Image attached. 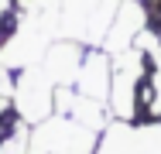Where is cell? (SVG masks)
<instances>
[{
    "label": "cell",
    "mask_w": 161,
    "mask_h": 154,
    "mask_svg": "<svg viewBox=\"0 0 161 154\" xmlns=\"http://www.w3.org/2000/svg\"><path fill=\"white\" fill-rule=\"evenodd\" d=\"M55 110L69 120H75L79 127H86V130H96V134H103L106 123H110V106L106 103L89 99L75 89H55Z\"/></svg>",
    "instance_id": "7"
},
{
    "label": "cell",
    "mask_w": 161,
    "mask_h": 154,
    "mask_svg": "<svg viewBox=\"0 0 161 154\" xmlns=\"http://www.w3.org/2000/svg\"><path fill=\"white\" fill-rule=\"evenodd\" d=\"M10 103H14L21 123H34V127L55 113V82L48 79L41 62L21 69V75L14 82V99Z\"/></svg>",
    "instance_id": "3"
},
{
    "label": "cell",
    "mask_w": 161,
    "mask_h": 154,
    "mask_svg": "<svg viewBox=\"0 0 161 154\" xmlns=\"http://www.w3.org/2000/svg\"><path fill=\"white\" fill-rule=\"evenodd\" d=\"M14 99V82H10V72L7 65H0V113L7 110V103Z\"/></svg>",
    "instance_id": "12"
},
{
    "label": "cell",
    "mask_w": 161,
    "mask_h": 154,
    "mask_svg": "<svg viewBox=\"0 0 161 154\" xmlns=\"http://www.w3.org/2000/svg\"><path fill=\"white\" fill-rule=\"evenodd\" d=\"M147 110L161 120V45L151 52V72H147Z\"/></svg>",
    "instance_id": "10"
},
{
    "label": "cell",
    "mask_w": 161,
    "mask_h": 154,
    "mask_svg": "<svg viewBox=\"0 0 161 154\" xmlns=\"http://www.w3.org/2000/svg\"><path fill=\"white\" fill-rule=\"evenodd\" d=\"M110 58H113V82H110L106 106L117 120H134L137 117V96H141V86L147 79L151 55L134 45V48L120 52V55H110Z\"/></svg>",
    "instance_id": "1"
},
{
    "label": "cell",
    "mask_w": 161,
    "mask_h": 154,
    "mask_svg": "<svg viewBox=\"0 0 161 154\" xmlns=\"http://www.w3.org/2000/svg\"><path fill=\"white\" fill-rule=\"evenodd\" d=\"M28 123H14L7 137L0 134V154H28Z\"/></svg>",
    "instance_id": "11"
},
{
    "label": "cell",
    "mask_w": 161,
    "mask_h": 154,
    "mask_svg": "<svg viewBox=\"0 0 161 154\" xmlns=\"http://www.w3.org/2000/svg\"><path fill=\"white\" fill-rule=\"evenodd\" d=\"M3 10H7V0H0V14H3Z\"/></svg>",
    "instance_id": "13"
},
{
    "label": "cell",
    "mask_w": 161,
    "mask_h": 154,
    "mask_svg": "<svg viewBox=\"0 0 161 154\" xmlns=\"http://www.w3.org/2000/svg\"><path fill=\"white\" fill-rule=\"evenodd\" d=\"M96 154H161V120L106 123L103 137L96 140Z\"/></svg>",
    "instance_id": "4"
},
{
    "label": "cell",
    "mask_w": 161,
    "mask_h": 154,
    "mask_svg": "<svg viewBox=\"0 0 161 154\" xmlns=\"http://www.w3.org/2000/svg\"><path fill=\"white\" fill-rule=\"evenodd\" d=\"M82 58H86V52H82L79 41H62L58 38V41L48 45V52L41 58V69L48 72V79L55 82V89H69V86H75Z\"/></svg>",
    "instance_id": "8"
},
{
    "label": "cell",
    "mask_w": 161,
    "mask_h": 154,
    "mask_svg": "<svg viewBox=\"0 0 161 154\" xmlns=\"http://www.w3.org/2000/svg\"><path fill=\"white\" fill-rule=\"evenodd\" d=\"M55 38L45 31V24L24 10V17L17 21V28L10 31V38L0 45V65H7V69H28V65H38V62L45 58V52H48V45H52Z\"/></svg>",
    "instance_id": "5"
},
{
    "label": "cell",
    "mask_w": 161,
    "mask_h": 154,
    "mask_svg": "<svg viewBox=\"0 0 161 154\" xmlns=\"http://www.w3.org/2000/svg\"><path fill=\"white\" fill-rule=\"evenodd\" d=\"M144 28H147V7L141 0H120V7H117V14L110 21V31H106L99 48L106 55H120V52H127V48L137 45V38H141Z\"/></svg>",
    "instance_id": "6"
},
{
    "label": "cell",
    "mask_w": 161,
    "mask_h": 154,
    "mask_svg": "<svg viewBox=\"0 0 161 154\" xmlns=\"http://www.w3.org/2000/svg\"><path fill=\"white\" fill-rule=\"evenodd\" d=\"M110 82H113V58L103 48L86 52V58L79 65V75H75V92L106 103L110 99Z\"/></svg>",
    "instance_id": "9"
},
{
    "label": "cell",
    "mask_w": 161,
    "mask_h": 154,
    "mask_svg": "<svg viewBox=\"0 0 161 154\" xmlns=\"http://www.w3.org/2000/svg\"><path fill=\"white\" fill-rule=\"evenodd\" d=\"M28 154H96V130H86L75 120L55 113L31 130Z\"/></svg>",
    "instance_id": "2"
}]
</instances>
